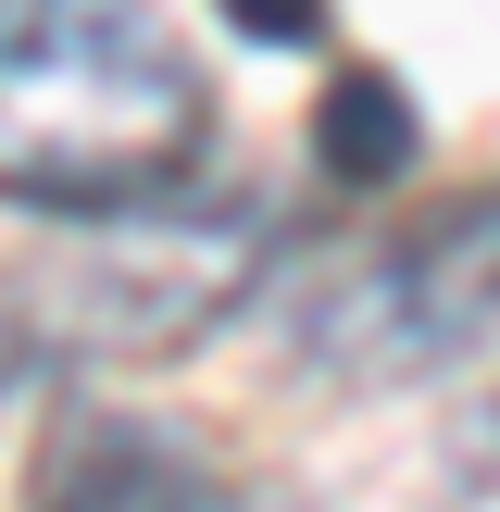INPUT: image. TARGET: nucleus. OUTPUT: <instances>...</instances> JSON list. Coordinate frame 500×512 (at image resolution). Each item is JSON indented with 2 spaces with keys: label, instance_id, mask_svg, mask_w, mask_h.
Instances as JSON below:
<instances>
[{
  "label": "nucleus",
  "instance_id": "nucleus-1",
  "mask_svg": "<svg viewBox=\"0 0 500 512\" xmlns=\"http://www.w3.org/2000/svg\"><path fill=\"white\" fill-rule=\"evenodd\" d=\"M200 138L213 88L150 0H0V200L150 213Z\"/></svg>",
  "mask_w": 500,
  "mask_h": 512
},
{
  "label": "nucleus",
  "instance_id": "nucleus-2",
  "mask_svg": "<svg viewBox=\"0 0 500 512\" xmlns=\"http://www.w3.org/2000/svg\"><path fill=\"white\" fill-rule=\"evenodd\" d=\"M275 313H288L313 375H350V388L450 375L500 325V188L450 200V213H413V225H375L363 250L300 275Z\"/></svg>",
  "mask_w": 500,
  "mask_h": 512
},
{
  "label": "nucleus",
  "instance_id": "nucleus-3",
  "mask_svg": "<svg viewBox=\"0 0 500 512\" xmlns=\"http://www.w3.org/2000/svg\"><path fill=\"white\" fill-rule=\"evenodd\" d=\"M25 512H238V488L138 413H63L25 475Z\"/></svg>",
  "mask_w": 500,
  "mask_h": 512
},
{
  "label": "nucleus",
  "instance_id": "nucleus-4",
  "mask_svg": "<svg viewBox=\"0 0 500 512\" xmlns=\"http://www.w3.org/2000/svg\"><path fill=\"white\" fill-rule=\"evenodd\" d=\"M425 163V125H413V100H400V75H338V100H325V175L338 188H400V175Z\"/></svg>",
  "mask_w": 500,
  "mask_h": 512
},
{
  "label": "nucleus",
  "instance_id": "nucleus-5",
  "mask_svg": "<svg viewBox=\"0 0 500 512\" xmlns=\"http://www.w3.org/2000/svg\"><path fill=\"white\" fill-rule=\"evenodd\" d=\"M450 512H500V400L463 413V438H450Z\"/></svg>",
  "mask_w": 500,
  "mask_h": 512
},
{
  "label": "nucleus",
  "instance_id": "nucleus-6",
  "mask_svg": "<svg viewBox=\"0 0 500 512\" xmlns=\"http://www.w3.org/2000/svg\"><path fill=\"white\" fill-rule=\"evenodd\" d=\"M225 25H238V38H275V50H288V38H313V25H325V0H225Z\"/></svg>",
  "mask_w": 500,
  "mask_h": 512
},
{
  "label": "nucleus",
  "instance_id": "nucleus-7",
  "mask_svg": "<svg viewBox=\"0 0 500 512\" xmlns=\"http://www.w3.org/2000/svg\"><path fill=\"white\" fill-rule=\"evenodd\" d=\"M13 375H25V313L0 300V400H13Z\"/></svg>",
  "mask_w": 500,
  "mask_h": 512
}]
</instances>
